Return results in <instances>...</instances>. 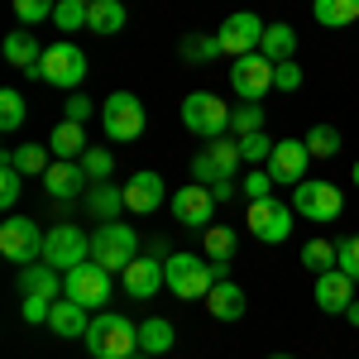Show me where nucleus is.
Wrapping results in <instances>:
<instances>
[{
    "instance_id": "obj_1",
    "label": "nucleus",
    "mask_w": 359,
    "mask_h": 359,
    "mask_svg": "<svg viewBox=\"0 0 359 359\" xmlns=\"http://www.w3.org/2000/svg\"><path fill=\"white\" fill-rule=\"evenodd\" d=\"M86 355L91 359H130L139 355V326L120 311H96L86 331Z\"/></svg>"
},
{
    "instance_id": "obj_2",
    "label": "nucleus",
    "mask_w": 359,
    "mask_h": 359,
    "mask_svg": "<svg viewBox=\"0 0 359 359\" xmlns=\"http://www.w3.org/2000/svg\"><path fill=\"white\" fill-rule=\"evenodd\" d=\"M163 278H168V292L177 302H206V292L216 287V273H211V259L206 254H168L163 259Z\"/></svg>"
},
{
    "instance_id": "obj_3",
    "label": "nucleus",
    "mask_w": 359,
    "mask_h": 359,
    "mask_svg": "<svg viewBox=\"0 0 359 359\" xmlns=\"http://www.w3.org/2000/svg\"><path fill=\"white\" fill-rule=\"evenodd\" d=\"M111 292H115V273L106 264H96V259H86V264H77V269L62 273V297L82 302L86 311H106Z\"/></svg>"
},
{
    "instance_id": "obj_4",
    "label": "nucleus",
    "mask_w": 359,
    "mask_h": 359,
    "mask_svg": "<svg viewBox=\"0 0 359 359\" xmlns=\"http://www.w3.org/2000/svg\"><path fill=\"white\" fill-rule=\"evenodd\" d=\"M91 259L106 264L111 273H125V269L139 259V235L125 221H101L96 230H91Z\"/></svg>"
},
{
    "instance_id": "obj_5",
    "label": "nucleus",
    "mask_w": 359,
    "mask_h": 359,
    "mask_svg": "<svg viewBox=\"0 0 359 359\" xmlns=\"http://www.w3.org/2000/svg\"><path fill=\"white\" fill-rule=\"evenodd\" d=\"M43 235H48V230H39V221H29V216H20V211H10V216L0 221V254H5L15 269L39 264V259H43Z\"/></svg>"
},
{
    "instance_id": "obj_6",
    "label": "nucleus",
    "mask_w": 359,
    "mask_h": 359,
    "mask_svg": "<svg viewBox=\"0 0 359 359\" xmlns=\"http://www.w3.org/2000/svg\"><path fill=\"white\" fill-rule=\"evenodd\" d=\"M39 77L57 91H77L86 82V53L72 43V39H57L43 48V62H39Z\"/></svg>"
},
{
    "instance_id": "obj_7",
    "label": "nucleus",
    "mask_w": 359,
    "mask_h": 359,
    "mask_svg": "<svg viewBox=\"0 0 359 359\" xmlns=\"http://www.w3.org/2000/svg\"><path fill=\"white\" fill-rule=\"evenodd\" d=\"M182 130H192L196 139L230 135V106L211 91H187L182 96Z\"/></svg>"
},
{
    "instance_id": "obj_8",
    "label": "nucleus",
    "mask_w": 359,
    "mask_h": 359,
    "mask_svg": "<svg viewBox=\"0 0 359 359\" xmlns=\"http://www.w3.org/2000/svg\"><path fill=\"white\" fill-rule=\"evenodd\" d=\"M101 125H106V139H115V144L139 139L144 135V101L135 91H111L101 101Z\"/></svg>"
},
{
    "instance_id": "obj_9",
    "label": "nucleus",
    "mask_w": 359,
    "mask_h": 359,
    "mask_svg": "<svg viewBox=\"0 0 359 359\" xmlns=\"http://www.w3.org/2000/svg\"><path fill=\"white\" fill-rule=\"evenodd\" d=\"M292 211L302 216V221H316V225H326L335 221L340 211H345V196H340V187L335 182H297L292 187Z\"/></svg>"
},
{
    "instance_id": "obj_10",
    "label": "nucleus",
    "mask_w": 359,
    "mask_h": 359,
    "mask_svg": "<svg viewBox=\"0 0 359 359\" xmlns=\"http://www.w3.org/2000/svg\"><path fill=\"white\" fill-rule=\"evenodd\" d=\"M86 259H91V235L86 230H77V225H53L43 235V264H53L57 273L77 269Z\"/></svg>"
},
{
    "instance_id": "obj_11",
    "label": "nucleus",
    "mask_w": 359,
    "mask_h": 359,
    "mask_svg": "<svg viewBox=\"0 0 359 359\" xmlns=\"http://www.w3.org/2000/svg\"><path fill=\"white\" fill-rule=\"evenodd\" d=\"M292 201H278V196H264V201H249V235L264 240V245H283L292 235Z\"/></svg>"
},
{
    "instance_id": "obj_12",
    "label": "nucleus",
    "mask_w": 359,
    "mask_h": 359,
    "mask_svg": "<svg viewBox=\"0 0 359 359\" xmlns=\"http://www.w3.org/2000/svg\"><path fill=\"white\" fill-rule=\"evenodd\" d=\"M264 20L259 15H249V10H235V15H225L221 20V53L225 57H245V53H259V43H264Z\"/></svg>"
},
{
    "instance_id": "obj_13",
    "label": "nucleus",
    "mask_w": 359,
    "mask_h": 359,
    "mask_svg": "<svg viewBox=\"0 0 359 359\" xmlns=\"http://www.w3.org/2000/svg\"><path fill=\"white\" fill-rule=\"evenodd\" d=\"M230 86H235L240 101H264V96L273 91V62H269L264 53L235 57V67H230Z\"/></svg>"
},
{
    "instance_id": "obj_14",
    "label": "nucleus",
    "mask_w": 359,
    "mask_h": 359,
    "mask_svg": "<svg viewBox=\"0 0 359 359\" xmlns=\"http://www.w3.org/2000/svg\"><path fill=\"white\" fill-rule=\"evenodd\" d=\"M168 206H172V216L187 225V230H206V225L216 221V196H211V187H201V182L177 187Z\"/></svg>"
},
{
    "instance_id": "obj_15",
    "label": "nucleus",
    "mask_w": 359,
    "mask_h": 359,
    "mask_svg": "<svg viewBox=\"0 0 359 359\" xmlns=\"http://www.w3.org/2000/svg\"><path fill=\"white\" fill-rule=\"evenodd\" d=\"M264 168L273 172V182H283V187L306 182V168H311V149H306V139H278L273 158H269Z\"/></svg>"
},
{
    "instance_id": "obj_16",
    "label": "nucleus",
    "mask_w": 359,
    "mask_h": 359,
    "mask_svg": "<svg viewBox=\"0 0 359 359\" xmlns=\"http://www.w3.org/2000/svg\"><path fill=\"white\" fill-rule=\"evenodd\" d=\"M39 182H43V192L53 196V201H72V196H86V187H91V177H86L82 158H53V163H48V172H43Z\"/></svg>"
},
{
    "instance_id": "obj_17",
    "label": "nucleus",
    "mask_w": 359,
    "mask_h": 359,
    "mask_svg": "<svg viewBox=\"0 0 359 359\" xmlns=\"http://www.w3.org/2000/svg\"><path fill=\"white\" fill-rule=\"evenodd\" d=\"M163 201H172V196H168V182L158 172H149V168H139L135 177L125 182V206H130L135 216H154Z\"/></svg>"
},
{
    "instance_id": "obj_18",
    "label": "nucleus",
    "mask_w": 359,
    "mask_h": 359,
    "mask_svg": "<svg viewBox=\"0 0 359 359\" xmlns=\"http://www.w3.org/2000/svg\"><path fill=\"white\" fill-rule=\"evenodd\" d=\"M0 53H5V62H10L15 72H25V77H34V82H43V77H39V62H43V43L34 39V29H15V34H5Z\"/></svg>"
},
{
    "instance_id": "obj_19",
    "label": "nucleus",
    "mask_w": 359,
    "mask_h": 359,
    "mask_svg": "<svg viewBox=\"0 0 359 359\" xmlns=\"http://www.w3.org/2000/svg\"><path fill=\"white\" fill-rule=\"evenodd\" d=\"M120 283H125V297H135V302H149V297H158V292L168 287L163 259H135V264L120 273Z\"/></svg>"
},
{
    "instance_id": "obj_20",
    "label": "nucleus",
    "mask_w": 359,
    "mask_h": 359,
    "mask_svg": "<svg viewBox=\"0 0 359 359\" xmlns=\"http://www.w3.org/2000/svg\"><path fill=\"white\" fill-rule=\"evenodd\" d=\"M316 306L326 311V316H345L350 311V302H355V278L340 273V269H331V273H316Z\"/></svg>"
},
{
    "instance_id": "obj_21",
    "label": "nucleus",
    "mask_w": 359,
    "mask_h": 359,
    "mask_svg": "<svg viewBox=\"0 0 359 359\" xmlns=\"http://www.w3.org/2000/svg\"><path fill=\"white\" fill-rule=\"evenodd\" d=\"M48 331L62 335V340H86L91 331V311L82 302H72V297H57L53 311H48Z\"/></svg>"
},
{
    "instance_id": "obj_22",
    "label": "nucleus",
    "mask_w": 359,
    "mask_h": 359,
    "mask_svg": "<svg viewBox=\"0 0 359 359\" xmlns=\"http://www.w3.org/2000/svg\"><path fill=\"white\" fill-rule=\"evenodd\" d=\"M20 292L25 297H48V302H57L62 297V273H57L53 264H43V259L39 264H25L20 269Z\"/></svg>"
},
{
    "instance_id": "obj_23",
    "label": "nucleus",
    "mask_w": 359,
    "mask_h": 359,
    "mask_svg": "<svg viewBox=\"0 0 359 359\" xmlns=\"http://www.w3.org/2000/svg\"><path fill=\"white\" fill-rule=\"evenodd\" d=\"M245 306H249L245 302V287H240V283H230V278H221V283L206 292V311H211L216 321H240V316H245Z\"/></svg>"
},
{
    "instance_id": "obj_24",
    "label": "nucleus",
    "mask_w": 359,
    "mask_h": 359,
    "mask_svg": "<svg viewBox=\"0 0 359 359\" xmlns=\"http://www.w3.org/2000/svg\"><path fill=\"white\" fill-rule=\"evenodd\" d=\"M82 206L96 221H115L120 211H130V206H125V187H115V182H91L86 196H82Z\"/></svg>"
},
{
    "instance_id": "obj_25",
    "label": "nucleus",
    "mask_w": 359,
    "mask_h": 359,
    "mask_svg": "<svg viewBox=\"0 0 359 359\" xmlns=\"http://www.w3.org/2000/svg\"><path fill=\"white\" fill-rule=\"evenodd\" d=\"M172 345H177V326H172L168 316H144V321H139V350H144V355L158 359V355H168Z\"/></svg>"
},
{
    "instance_id": "obj_26",
    "label": "nucleus",
    "mask_w": 359,
    "mask_h": 359,
    "mask_svg": "<svg viewBox=\"0 0 359 359\" xmlns=\"http://www.w3.org/2000/svg\"><path fill=\"white\" fill-rule=\"evenodd\" d=\"M0 163L20 168L25 177H43L48 163H53V149H48V144H15V149H5V158H0Z\"/></svg>"
},
{
    "instance_id": "obj_27",
    "label": "nucleus",
    "mask_w": 359,
    "mask_h": 359,
    "mask_svg": "<svg viewBox=\"0 0 359 359\" xmlns=\"http://www.w3.org/2000/svg\"><path fill=\"white\" fill-rule=\"evenodd\" d=\"M130 20V10L120 5V0H96V5H86V29L91 34H120Z\"/></svg>"
},
{
    "instance_id": "obj_28",
    "label": "nucleus",
    "mask_w": 359,
    "mask_h": 359,
    "mask_svg": "<svg viewBox=\"0 0 359 359\" xmlns=\"http://www.w3.org/2000/svg\"><path fill=\"white\" fill-rule=\"evenodd\" d=\"M259 53L269 57V62H287V57H297V29H292V25H269V29H264Z\"/></svg>"
},
{
    "instance_id": "obj_29",
    "label": "nucleus",
    "mask_w": 359,
    "mask_h": 359,
    "mask_svg": "<svg viewBox=\"0 0 359 359\" xmlns=\"http://www.w3.org/2000/svg\"><path fill=\"white\" fill-rule=\"evenodd\" d=\"M48 149H53V158H82L91 144H86V135H82L77 120H62L53 135H48Z\"/></svg>"
},
{
    "instance_id": "obj_30",
    "label": "nucleus",
    "mask_w": 359,
    "mask_h": 359,
    "mask_svg": "<svg viewBox=\"0 0 359 359\" xmlns=\"http://www.w3.org/2000/svg\"><path fill=\"white\" fill-rule=\"evenodd\" d=\"M311 15L326 29H345L359 20V0H311Z\"/></svg>"
},
{
    "instance_id": "obj_31",
    "label": "nucleus",
    "mask_w": 359,
    "mask_h": 359,
    "mask_svg": "<svg viewBox=\"0 0 359 359\" xmlns=\"http://www.w3.org/2000/svg\"><path fill=\"white\" fill-rule=\"evenodd\" d=\"M177 53H182V62H216L221 57V39L216 34H182Z\"/></svg>"
},
{
    "instance_id": "obj_32",
    "label": "nucleus",
    "mask_w": 359,
    "mask_h": 359,
    "mask_svg": "<svg viewBox=\"0 0 359 359\" xmlns=\"http://www.w3.org/2000/svg\"><path fill=\"white\" fill-rule=\"evenodd\" d=\"M302 139H306V149H311V158H335V154H340V144H345L335 125H311Z\"/></svg>"
},
{
    "instance_id": "obj_33",
    "label": "nucleus",
    "mask_w": 359,
    "mask_h": 359,
    "mask_svg": "<svg viewBox=\"0 0 359 359\" xmlns=\"http://www.w3.org/2000/svg\"><path fill=\"white\" fill-rule=\"evenodd\" d=\"M335 264H340V254H335L331 240H306L302 245V269H311V273H331Z\"/></svg>"
},
{
    "instance_id": "obj_34",
    "label": "nucleus",
    "mask_w": 359,
    "mask_h": 359,
    "mask_svg": "<svg viewBox=\"0 0 359 359\" xmlns=\"http://www.w3.org/2000/svg\"><path fill=\"white\" fill-rule=\"evenodd\" d=\"M25 115H29L25 96H20L15 86H5V91H0V130H5V135H15V130L25 125Z\"/></svg>"
},
{
    "instance_id": "obj_35",
    "label": "nucleus",
    "mask_w": 359,
    "mask_h": 359,
    "mask_svg": "<svg viewBox=\"0 0 359 359\" xmlns=\"http://www.w3.org/2000/svg\"><path fill=\"white\" fill-rule=\"evenodd\" d=\"M201 249H206V259H230L235 254V230L230 225H206L201 230Z\"/></svg>"
},
{
    "instance_id": "obj_36",
    "label": "nucleus",
    "mask_w": 359,
    "mask_h": 359,
    "mask_svg": "<svg viewBox=\"0 0 359 359\" xmlns=\"http://www.w3.org/2000/svg\"><path fill=\"white\" fill-rule=\"evenodd\" d=\"M254 130H264V101H245V106H235L230 111V135H254Z\"/></svg>"
},
{
    "instance_id": "obj_37",
    "label": "nucleus",
    "mask_w": 359,
    "mask_h": 359,
    "mask_svg": "<svg viewBox=\"0 0 359 359\" xmlns=\"http://www.w3.org/2000/svg\"><path fill=\"white\" fill-rule=\"evenodd\" d=\"M273 144H278V139H269L264 130H254V135H240V158H245L249 168L269 163V158H273Z\"/></svg>"
},
{
    "instance_id": "obj_38",
    "label": "nucleus",
    "mask_w": 359,
    "mask_h": 359,
    "mask_svg": "<svg viewBox=\"0 0 359 359\" xmlns=\"http://www.w3.org/2000/svg\"><path fill=\"white\" fill-rule=\"evenodd\" d=\"M273 172H269V168L259 163V168H249L245 177H240V196H245V201H264V196H273Z\"/></svg>"
},
{
    "instance_id": "obj_39",
    "label": "nucleus",
    "mask_w": 359,
    "mask_h": 359,
    "mask_svg": "<svg viewBox=\"0 0 359 359\" xmlns=\"http://www.w3.org/2000/svg\"><path fill=\"white\" fill-rule=\"evenodd\" d=\"M82 168H86V177H91V182H111L115 154H111V149H101V144H91V149L82 154Z\"/></svg>"
},
{
    "instance_id": "obj_40",
    "label": "nucleus",
    "mask_w": 359,
    "mask_h": 359,
    "mask_svg": "<svg viewBox=\"0 0 359 359\" xmlns=\"http://www.w3.org/2000/svg\"><path fill=\"white\" fill-rule=\"evenodd\" d=\"M25 172L20 168H10V163H0V206H5V216L15 211V201H20V192H25Z\"/></svg>"
},
{
    "instance_id": "obj_41",
    "label": "nucleus",
    "mask_w": 359,
    "mask_h": 359,
    "mask_svg": "<svg viewBox=\"0 0 359 359\" xmlns=\"http://www.w3.org/2000/svg\"><path fill=\"white\" fill-rule=\"evenodd\" d=\"M53 10H57V0H15V20L25 29H34L39 20H53Z\"/></svg>"
},
{
    "instance_id": "obj_42",
    "label": "nucleus",
    "mask_w": 359,
    "mask_h": 359,
    "mask_svg": "<svg viewBox=\"0 0 359 359\" xmlns=\"http://www.w3.org/2000/svg\"><path fill=\"white\" fill-rule=\"evenodd\" d=\"M53 25L57 29H86V5L82 0H57V10H53Z\"/></svg>"
},
{
    "instance_id": "obj_43",
    "label": "nucleus",
    "mask_w": 359,
    "mask_h": 359,
    "mask_svg": "<svg viewBox=\"0 0 359 359\" xmlns=\"http://www.w3.org/2000/svg\"><path fill=\"white\" fill-rule=\"evenodd\" d=\"M335 254H340V264H335V269H340V273H350L359 283V235H340V240H335Z\"/></svg>"
},
{
    "instance_id": "obj_44",
    "label": "nucleus",
    "mask_w": 359,
    "mask_h": 359,
    "mask_svg": "<svg viewBox=\"0 0 359 359\" xmlns=\"http://www.w3.org/2000/svg\"><path fill=\"white\" fill-rule=\"evenodd\" d=\"M306 82V72L297 67V57H287V62H273V86L278 91H297Z\"/></svg>"
},
{
    "instance_id": "obj_45",
    "label": "nucleus",
    "mask_w": 359,
    "mask_h": 359,
    "mask_svg": "<svg viewBox=\"0 0 359 359\" xmlns=\"http://www.w3.org/2000/svg\"><path fill=\"white\" fill-rule=\"evenodd\" d=\"M48 311H53L48 297H25V302H20V316H25L29 326H48Z\"/></svg>"
},
{
    "instance_id": "obj_46",
    "label": "nucleus",
    "mask_w": 359,
    "mask_h": 359,
    "mask_svg": "<svg viewBox=\"0 0 359 359\" xmlns=\"http://www.w3.org/2000/svg\"><path fill=\"white\" fill-rule=\"evenodd\" d=\"M192 182H201V187H211V182H221V172H216V163H211V154L201 149L192 158Z\"/></svg>"
},
{
    "instance_id": "obj_47",
    "label": "nucleus",
    "mask_w": 359,
    "mask_h": 359,
    "mask_svg": "<svg viewBox=\"0 0 359 359\" xmlns=\"http://www.w3.org/2000/svg\"><path fill=\"white\" fill-rule=\"evenodd\" d=\"M91 115H96V101H91V96H82V91H72V96H67V120L86 125Z\"/></svg>"
},
{
    "instance_id": "obj_48",
    "label": "nucleus",
    "mask_w": 359,
    "mask_h": 359,
    "mask_svg": "<svg viewBox=\"0 0 359 359\" xmlns=\"http://www.w3.org/2000/svg\"><path fill=\"white\" fill-rule=\"evenodd\" d=\"M211 196H216V206L235 201V196H240V177H221V182H211Z\"/></svg>"
},
{
    "instance_id": "obj_49",
    "label": "nucleus",
    "mask_w": 359,
    "mask_h": 359,
    "mask_svg": "<svg viewBox=\"0 0 359 359\" xmlns=\"http://www.w3.org/2000/svg\"><path fill=\"white\" fill-rule=\"evenodd\" d=\"M211 273H216V283H221V278H230V259H211Z\"/></svg>"
},
{
    "instance_id": "obj_50",
    "label": "nucleus",
    "mask_w": 359,
    "mask_h": 359,
    "mask_svg": "<svg viewBox=\"0 0 359 359\" xmlns=\"http://www.w3.org/2000/svg\"><path fill=\"white\" fill-rule=\"evenodd\" d=\"M345 321H350V326H359V297L350 302V311H345Z\"/></svg>"
},
{
    "instance_id": "obj_51",
    "label": "nucleus",
    "mask_w": 359,
    "mask_h": 359,
    "mask_svg": "<svg viewBox=\"0 0 359 359\" xmlns=\"http://www.w3.org/2000/svg\"><path fill=\"white\" fill-rule=\"evenodd\" d=\"M350 182H355V187H359V158H355V168H350Z\"/></svg>"
},
{
    "instance_id": "obj_52",
    "label": "nucleus",
    "mask_w": 359,
    "mask_h": 359,
    "mask_svg": "<svg viewBox=\"0 0 359 359\" xmlns=\"http://www.w3.org/2000/svg\"><path fill=\"white\" fill-rule=\"evenodd\" d=\"M130 359H154V355H144V350H139V355H130Z\"/></svg>"
},
{
    "instance_id": "obj_53",
    "label": "nucleus",
    "mask_w": 359,
    "mask_h": 359,
    "mask_svg": "<svg viewBox=\"0 0 359 359\" xmlns=\"http://www.w3.org/2000/svg\"><path fill=\"white\" fill-rule=\"evenodd\" d=\"M269 359H292V355H269Z\"/></svg>"
},
{
    "instance_id": "obj_54",
    "label": "nucleus",
    "mask_w": 359,
    "mask_h": 359,
    "mask_svg": "<svg viewBox=\"0 0 359 359\" xmlns=\"http://www.w3.org/2000/svg\"><path fill=\"white\" fill-rule=\"evenodd\" d=\"M82 5H96V0H82Z\"/></svg>"
}]
</instances>
